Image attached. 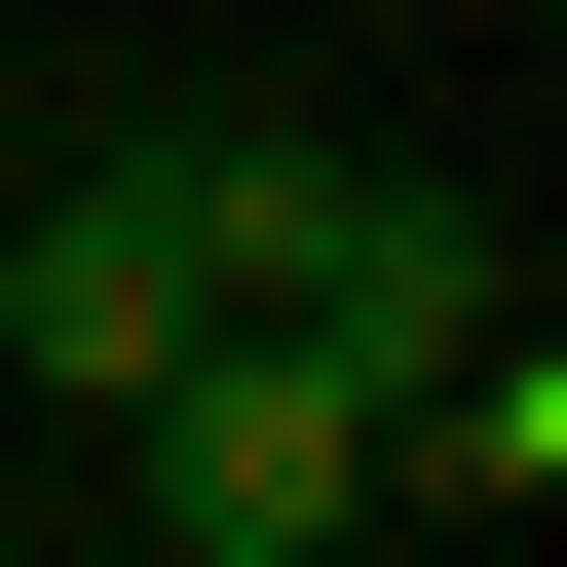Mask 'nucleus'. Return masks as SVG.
<instances>
[{
    "instance_id": "nucleus-2",
    "label": "nucleus",
    "mask_w": 567,
    "mask_h": 567,
    "mask_svg": "<svg viewBox=\"0 0 567 567\" xmlns=\"http://www.w3.org/2000/svg\"><path fill=\"white\" fill-rule=\"evenodd\" d=\"M114 492H152V567H341V529H379V379L152 341V379H114Z\"/></svg>"
},
{
    "instance_id": "nucleus-3",
    "label": "nucleus",
    "mask_w": 567,
    "mask_h": 567,
    "mask_svg": "<svg viewBox=\"0 0 567 567\" xmlns=\"http://www.w3.org/2000/svg\"><path fill=\"white\" fill-rule=\"evenodd\" d=\"M152 341H227V265H189V152H76L39 227H0V379H76V416H114Z\"/></svg>"
},
{
    "instance_id": "nucleus-1",
    "label": "nucleus",
    "mask_w": 567,
    "mask_h": 567,
    "mask_svg": "<svg viewBox=\"0 0 567 567\" xmlns=\"http://www.w3.org/2000/svg\"><path fill=\"white\" fill-rule=\"evenodd\" d=\"M189 265H227V341H303V379H454L529 265H492V189H416V152H303V114H227L189 152Z\"/></svg>"
}]
</instances>
